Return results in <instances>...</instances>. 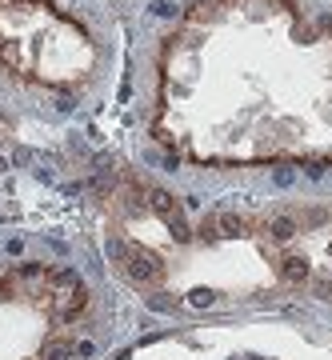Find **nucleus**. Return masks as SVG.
<instances>
[{
	"mask_svg": "<svg viewBox=\"0 0 332 360\" xmlns=\"http://www.w3.org/2000/svg\"><path fill=\"white\" fill-rule=\"evenodd\" d=\"M104 77V40L72 0H0V104L72 108Z\"/></svg>",
	"mask_w": 332,
	"mask_h": 360,
	"instance_id": "obj_1",
	"label": "nucleus"
},
{
	"mask_svg": "<svg viewBox=\"0 0 332 360\" xmlns=\"http://www.w3.org/2000/svg\"><path fill=\"white\" fill-rule=\"evenodd\" d=\"M84 288L56 269H8L0 276V360H56L68 340L56 324L77 321Z\"/></svg>",
	"mask_w": 332,
	"mask_h": 360,
	"instance_id": "obj_2",
	"label": "nucleus"
}]
</instances>
